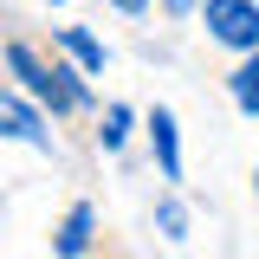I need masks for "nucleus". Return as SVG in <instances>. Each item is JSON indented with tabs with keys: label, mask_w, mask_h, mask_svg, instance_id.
I'll use <instances>...</instances> for the list:
<instances>
[{
	"label": "nucleus",
	"mask_w": 259,
	"mask_h": 259,
	"mask_svg": "<svg viewBox=\"0 0 259 259\" xmlns=\"http://www.w3.org/2000/svg\"><path fill=\"white\" fill-rule=\"evenodd\" d=\"M7 65H13V78H20L39 104H52V110H84V104H91V91L78 84V71H65V65H39V59H32V46H20V39L7 46Z\"/></svg>",
	"instance_id": "f257e3e1"
},
{
	"label": "nucleus",
	"mask_w": 259,
	"mask_h": 259,
	"mask_svg": "<svg viewBox=\"0 0 259 259\" xmlns=\"http://www.w3.org/2000/svg\"><path fill=\"white\" fill-rule=\"evenodd\" d=\"M201 20L207 32L233 46V52H259V7L253 0H201Z\"/></svg>",
	"instance_id": "f03ea898"
},
{
	"label": "nucleus",
	"mask_w": 259,
	"mask_h": 259,
	"mask_svg": "<svg viewBox=\"0 0 259 259\" xmlns=\"http://www.w3.org/2000/svg\"><path fill=\"white\" fill-rule=\"evenodd\" d=\"M0 136L32 143V149H46V143H52V136H46V123H39V110H32V104H20L13 91H0Z\"/></svg>",
	"instance_id": "7ed1b4c3"
},
{
	"label": "nucleus",
	"mask_w": 259,
	"mask_h": 259,
	"mask_svg": "<svg viewBox=\"0 0 259 259\" xmlns=\"http://www.w3.org/2000/svg\"><path fill=\"white\" fill-rule=\"evenodd\" d=\"M91 227H97V214L78 201L71 214H65V227H59V240H52V253H65V259H78L84 246H91Z\"/></svg>",
	"instance_id": "20e7f679"
},
{
	"label": "nucleus",
	"mask_w": 259,
	"mask_h": 259,
	"mask_svg": "<svg viewBox=\"0 0 259 259\" xmlns=\"http://www.w3.org/2000/svg\"><path fill=\"white\" fill-rule=\"evenodd\" d=\"M149 136H156V162H162V175H168V182H182V149H175V117H168V110H156V117H149Z\"/></svg>",
	"instance_id": "39448f33"
},
{
	"label": "nucleus",
	"mask_w": 259,
	"mask_h": 259,
	"mask_svg": "<svg viewBox=\"0 0 259 259\" xmlns=\"http://www.w3.org/2000/svg\"><path fill=\"white\" fill-rule=\"evenodd\" d=\"M59 46H65L78 65H84V71H104V46H97L84 26H59Z\"/></svg>",
	"instance_id": "423d86ee"
},
{
	"label": "nucleus",
	"mask_w": 259,
	"mask_h": 259,
	"mask_svg": "<svg viewBox=\"0 0 259 259\" xmlns=\"http://www.w3.org/2000/svg\"><path fill=\"white\" fill-rule=\"evenodd\" d=\"M233 104H240L246 117H259V59H246L233 71Z\"/></svg>",
	"instance_id": "0eeeda50"
},
{
	"label": "nucleus",
	"mask_w": 259,
	"mask_h": 259,
	"mask_svg": "<svg viewBox=\"0 0 259 259\" xmlns=\"http://www.w3.org/2000/svg\"><path fill=\"white\" fill-rule=\"evenodd\" d=\"M97 136H104V149H123V136H130V110H123V104L104 110V130H97Z\"/></svg>",
	"instance_id": "6e6552de"
},
{
	"label": "nucleus",
	"mask_w": 259,
	"mask_h": 259,
	"mask_svg": "<svg viewBox=\"0 0 259 259\" xmlns=\"http://www.w3.org/2000/svg\"><path fill=\"white\" fill-rule=\"evenodd\" d=\"M162 233H168V240H182V227H188V214H182V201H162Z\"/></svg>",
	"instance_id": "1a4fd4ad"
},
{
	"label": "nucleus",
	"mask_w": 259,
	"mask_h": 259,
	"mask_svg": "<svg viewBox=\"0 0 259 259\" xmlns=\"http://www.w3.org/2000/svg\"><path fill=\"white\" fill-rule=\"evenodd\" d=\"M110 7H117V13H143L149 0H110Z\"/></svg>",
	"instance_id": "9d476101"
},
{
	"label": "nucleus",
	"mask_w": 259,
	"mask_h": 259,
	"mask_svg": "<svg viewBox=\"0 0 259 259\" xmlns=\"http://www.w3.org/2000/svg\"><path fill=\"white\" fill-rule=\"evenodd\" d=\"M188 7H194V0H168V13H188Z\"/></svg>",
	"instance_id": "9b49d317"
},
{
	"label": "nucleus",
	"mask_w": 259,
	"mask_h": 259,
	"mask_svg": "<svg viewBox=\"0 0 259 259\" xmlns=\"http://www.w3.org/2000/svg\"><path fill=\"white\" fill-rule=\"evenodd\" d=\"M253 188H259V175H253Z\"/></svg>",
	"instance_id": "f8f14e48"
}]
</instances>
